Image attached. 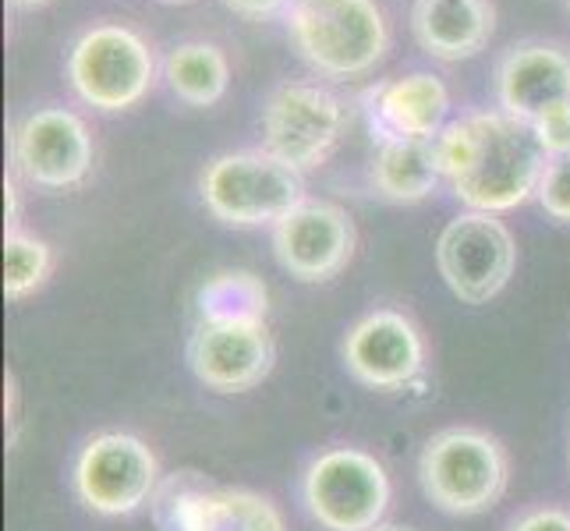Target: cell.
<instances>
[{
	"mask_svg": "<svg viewBox=\"0 0 570 531\" xmlns=\"http://www.w3.org/2000/svg\"><path fill=\"white\" fill-rule=\"evenodd\" d=\"M419 482L432 507L454 518L493 510L510 482V458L497 436L482 429H443L419 458Z\"/></svg>",
	"mask_w": 570,
	"mask_h": 531,
	"instance_id": "obj_3",
	"label": "cell"
},
{
	"mask_svg": "<svg viewBox=\"0 0 570 531\" xmlns=\"http://www.w3.org/2000/svg\"><path fill=\"white\" fill-rule=\"evenodd\" d=\"M436 266L454 298L464 305H485L514 277V234L497 213L468 209L443 227L436 242Z\"/></svg>",
	"mask_w": 570,
	"mask_h": 531,
	"instance_id": "obj_9",
	"label": "cell"
},
{
	"mask_svg": "<svg viewBox=\"0 0 570 531\" xmlns=\"http://www.w3.org/2000/svg\"><path fill=\"white\" fill-rule=\"evenodd\" d=\"M347 372L372 390H404L422 376L425 344L419 326L397 308H376L347 330L341 344Z\"/></svg>",
	"mask_w": 570,
	"mask_h": 531,
	"instance_id": "obj_13",
	"label": "cell"
},
{
	"mask_svg": "<svg viewBox=\"0 0 570 531\" xmlns=\"http://www.w3.org/2000/svg\"><path fill=\"white\" fill-rule=\"evenodd\" d=\"M567 4H570V0H567Z\"/></svg>",
	"mask_w": 570,
	"mask_h": 531,
	"instance_id": "obj_31",
	"label": "cell"
},
{
	"mask_svg": "<svg viewBox=\"0 0 570 531\" xmlns=\"http://www.w3.org/2000/svg\"><path fill=\"white\" fill-rule=\"evenodd\" d=\"M287 32L302 61L333 82L376 71L390 53V22L376 0H294Z\"/></svg>",
	"mask_w": 570,
	"mask_h": 531,
	"instance_id": "obj_2",
	"label": "cell"
},
{
	"mask_svg": "<svg viewBox=\"0 0 570 531\" xmlns=\"http://www.w3.org/2000/svg\"><path fill=\"white\" fill-rule=\"evenodd\" d=\"M164 4H188V0H164Z\"/></svg>",
	"mask_w": 570,
	"mask_h": 531,
	"instance_id": "obj_30",
	"label": "cell"
},
{
	"mask_svg": "<svg viewBox=\"0 0 570 531\" xmlns=\"http://www.w3.org/2000/svg\"><path fill=\"white\" fill-rule=\"evenodd\" d=\"M411 32L419 47L443 65L471 61L497 32L493 0H415Z\"/></svg>",
	"mask_w": 570,
	"mask_h": 531,
	"instance_id": "obj_17",
	"label": "cell"
},
{
	"mask_svg": "<svg viewBox=\"0 0 570 531\" xmlns=\"http://www.w3.org/2000/svg\"><path fill=\"white\" fill-rule=\"evenodd\" d=\"M96 160L89 125L68 107H36L11 131V164L39 191H68L89 177Z\"/></svg>",
	"mask_w": 570,
	"mask_h": 531,
	"instance_id": "obj_11",
	"label": "cell"
},
{
	"mask_svg": "<svg viewBox=\"0 0 570 531\" xmlns=\"http://www.w3.org/2000/svg\"><path fill=\"white\" fill-rule=\"evenodd\" d=\"M358 245L351 213L326 199H305L273 227V255L302 284H326L347 269Z\"/></svg>",
	"mask_w": 570,
	"mask_h": 531,
	"instance_id": "obj_12",
	"label": "cell"
},
{
	"mask_svg": "<svg viewBox=\"0 0 570 531\" xmlns=\"http://www.w3.org/2000/svg\"><path fill=\"white\" fill-rule=\"evenodd\" d=\"M164 78L185 107H213L227 96L230 61L216 43L188 39L164 57Z\"/></svg>",
	"mask_w": 570,
	"mask_h": 531,
	"instance_id": "obj_19",
	"label": "cell"
},
{
	"mask_svg": "<svg viewBox=\"0 0 570 531\" xmlns=\"http://www.w3.org/2000/svg\"><path fill=\"white\" fill-rule=\"evenodd\" d=\"M269 291L252 269H216L195 291V323H266Z\"/></svg>",
	"mask_w": 570,
	"mask_h": 531,
	"instance_id": "obj_20",
	"label": "cell"
},
{
	"mask_svg": "<svg viewBox=\"0 0 570 531\" xmlns=\"http://www.w3.org/2000/svg\"><path fill=\"white\" fill-rule=\"evenodd\" d=\"M277 362L266 323H195L188 365L195 380L216 393H245L259 386Z\"/></svg>",
	"mask_w": 570,
	"mask_h": 531,
	"instance_id": "obj_14",
	"label": "cell"
},
{
	"mask_svg": "<svg viewBox=\"0 0 570 531\" xmlns=\"http://www.w3.org/2000/svg\"><path fill=\"white\" fill-rule=\"evenodd\" d=\"M500 110L518 121L535 125L546 110L570 104V53L560 43L524 39L497 65Z\"/></svg>",
	"mask_w": 570,
	"mask_h": 531,
	"instance_id": "obj_16",
	"label": "cell"
},
{
	"mask_svg": "<svg viewBox=\"0 0 570 531\" xmlns=\"http://www.w3.org/2000/svg\"><path fill=\"white\" fill-rule=\"evenodd\" d=\"M535 199L546 216L570 224V156H549V164L539 177Z\"/></svg>",
	"mask_w": 570,
	"mask_h": 531,
	"instance_id": "obj_22",
	"label": "cell"
},
{
	"mask_svg": "<svg viewBox=\"0 0 570 531\" xmlns=\"http://www.w3.org/2000/svg\"><path fill=\"white\" fill-rule=\"evenodd\" d=\"M156 531H287L269 496L216 485L203 471H174L149 500Z\"/></svg>",
	"mask_w": 570,
	"mask_h": 531,
	"instance_id": "obj_7",
	"label": "cell"
},
{
	"mask_svg": "<svg viewBox=\"0 0 570 531\" xmlns=\"http://www.w3.org/2000/svg\"><path fill=\"white\" fill-rule=\"evenodd\" d=\"M368 174L376 191L390 203H422L443 181L436 142H425V139L376 142V156H372Z\"/></svg>",
	"mask_w": 570,
	"mask_h": 531,
	"instance_id": "obj_18",
	"label": "cell"
},
{
	"mask_svg": "<svg viewBox=\"0 0 570 531\" xmlns=\"http://www.w3.org/2000/svg\"><path fill=\"white\" fill-rule=\"evenodd\" d=\"M68 82L92 110L121 114L142 104L156 86V53L131 26L100 22L71 43Z\"/></svg>",
	"mask_w": 570,
	"mask_h": 531,
	"instance_id": "obj_5",
	"label": "cell"
},
{
	"mask_svg": "<svg viewBox=\"0 0 570 531\" xmlns=\"http://www.w3.org/2000/svg\"><path fill=\"white\" fill-rule=\"evenodd\" d=\"M510 531H570V514L560 507H539L521 514L510 524Z\"/></svg>",
	"mask_w": 570,
	"mask_h": 531,
	"instance_id": "obj_25",
	"label": "cell"
},
{
	"mask_svg": "<svg viewBox=\"0 0 570 531\" xmlns=\"http://www.w3.org/2000/svg\"><path fill=\"white\" fill-rule=\"evenodd\" d=\"M220 4L245 22H269V18L287 14L294 0H220Z\"/></svg>",
	"mask_w": 570,
	"mask_h": 531,
	"instance_id": "obj_24",
	"label": "cell"
},
{
	"mask_svg": "<svg viewBox=\"0 0 570 531\" xmlns=\"http://www.w3.org/2000/svg\"><path fill=\"white\" fill-rule=\"evenodd\" d=\"M203 206L227 227H277L305 203V177L266 149L220 153L199 174Z\"/></svg>",
	"mask_w": 570,
	"mask_h": 531,
	"instance_id": "obj_4",
	"label": "cell"
},
{
	"mask_svg": "<svg viewBox=\"0 0 570 531\" xmlns=\"http://www.w3.org/2000/svg\"><path fill=\"white\" fill-rule=\"evenodd\" d=\"M372 531H415V528H407V524H376Z\"/></svg>",
	"mask_w": 570,
	"mask_h": 531,
	"instance_id": "obj_29",
	"label": "cell"
},
{
	"mask_svg": "<svg viewBox=\"0 0 570 531\" xmlns=\"http://www.w3.org/2000/svg\"><path fill=\"white\" fill-rule=\"evenodd\" d=\"M75 496L92 514L121 518L146 507L160 485V461L153 450L128 432H100L92 436L71 471Z\"/></svg>",
	"mask_w": 570,
	"mask_h": 531,
	"instance_id": "obj_10",
	"label": "cell"
},
{
	"mask_svg": "<svg viewBox=\"0 0 570 531\" xmlns=\"http://www.w3.org/2000/svg\"><path fill=\"white\" fill-rule=\"evenodd\" d=\"M347 110L337 92L316 82H284L263 107V149L294 170H316L341 146Z\"/></svg>",
	"mask_w": 570,
	"mask_h": 531,
	"instance_id": "obj_8",
	"label": "cell"
},
{
	"mask_svg": "<svg viewBox=\"0 0 570 531\" xmlns=\"http://www.w3.org/2000/svg\"><path fill=\"white\" fill-rule=\"evenodd\" d=\"M443 185L475 213H510L539 188L549 164L535 128L503 110H475L436 139Z\"/></svg>",
	"mask_w": 570,
	"mask_h": 531,
	"instance_id": "obj_1",
	"label": "cell"
},
{
	"mask_svg": "<svg viewBox=\"0 0 570 531\" xmlns=\"http://www.w3.org/2000/svg\"><path fill=\"white\" fill-rule=\"evenodd\" d=\"M11 8H18V11H29V8H43L47 0H8Z\"/></svg>",
	"mask_w": 570,
	"mask_h": 531,
	"instance_id": "obj_28",
	"label": "cell"
},
{
	"mask_svg": "<svg viewBox=\"0 0 570 531\" xmlns=\"http://www.w3.org/2000/svg\"><path fill=\"white\" fill-rule=\"evenodd\" d=\"M4 411H8V425H11V443H14V425H18V386H14V376L8 372L4 376Z\"/></svg>",
	"mask_w": 570,
	"mask_h": 531,
	"instance_id": "obj_27",
	"label": "cell"
},
{
	"mask_svg": "<svg viewBox=\"0 0 570 531\" xmlns=\"http://www.w3.org/2000/svg\"><path fill=\"white\" fill-rule=\"evenodd\" d=\"M53 252L43 238L29 230H4V294L8 302H22L50 281Z\"/></svg>",
	"mask_w": 570,
	"mask_h": 531,
	"instance_id": "obj_21",
	"label": "cell"
},
{
	"mask_svg": "<svg viewBox=\"0 0 570 531\" xmlns=\"http://www.w3.org/2000/svg\"><path fill=\"white\" fill-rule=\"evenodd\" d=\"M362 110L376 142L425 139L436 142L446 128L450 92L440 75L411 71L362 92Z\"/></svg>",
	"mask_w": 570,
	"mask_h": 531,
	"instance_id": "obj_15",
	"label": "cell"
},
{
	"mask_svg": "<svg viewBox=\"0 0 570 531\" xmlns=\"http://www.w3.org/2000/svg\"><path fill=\"white\" fill-rule=\"evenodd\" d=\"M532 128L549 156H570V104L546 110Z\"/></svg>",
	"mask_w": 570,
	"mask_h": 531,
	"instance_id": "obj_23",
	"label": "cell"
},
{
	"mask_svg": "<svg viewBox=\"0 0 570 531\" xmlns=\"http://www.w3.org/2000/svg\"><path fill=\"white\" fill-rule=\"evenodd\" d=\"M4 209H8V230H18V220H22V203H18L14 177H4Z\"/></svg>",
	"mask_w": 570,
	"mask_h": 531,
	"instance_id": "obj_26",
	"label": "cell"
},
{
	"mask_svg": "<svg viewBox=\"0 0 570 531\" xmlns=\"http://www.w3.org/2000/svg\"><path fill=\"white\" fill-rule=\"evenodd\" d=\"M302 500L326 531H372L390 507V475L365 450L330 446L305 468Z\"/></svg>",
	"mask_w": 570,
	"mask_h": 531,
	"instance_id": "obj_6",
	"label": "cell"
}]
</instances>
